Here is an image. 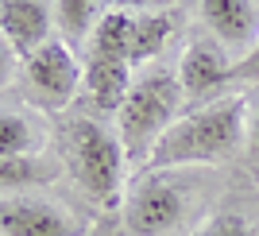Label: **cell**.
<instances>
[{
	"label": "cell",
	"mask_w": 259,
	"mask_h": 236,
	"mask_svg": "<svg viewBox=\"0 0 259 236\" xmlns=\"http://www.w3.org/2000/svg\"><path fill=\"white\" fill-rule=\"evenodd\" d=\"M244 136H248V97H213L166 128V136L155 143L147 159V171H186V167L225 163L240 151Z\"/></svg>",
	"instance_id": "1"
},
{
	"label": "cell",
	"mask_w": 259,
	"mask_h": 236,
	"mask_svg": "<svg viewBox=\"0 0 259 236\" xmlns=\"http://www.w3.org/2000/svg\"><path fill=\"white\" fill-rule=\"evenodd\" d=\"M178 108H182L178 74L151 70V74L132 82L128 97H124V105L116 112V136H120V147H124L128 163H143L147 167L155 143L178 120Z\"/></svg>",
	"instance_id": "2"
},
{
	"label": "cell",
	"mask_w": 259,
	"mask_h": 236,
	"mask_svg": "<svg viewBox=\"0 0 259 236\" xmlns=\"http://www.w3.org/2000/svg\"><path fill=\"white\" fill-rule=\"evenodd\" d=\"M66 163L74 182L81 186L89 202L97 209H116L120 193H124V171H128V155L120 147V136L101 120H74L66 132Z\"/></svg>",
	"instance_id": "3"
},
{
	"label": "cell",
	"mask_w": 259,
	"mask_h": 236,
	"mask_svg": "<svg viewBox=\"0 0 259 236\" xmlns=\"http://www.w3.org/2000/svg\"><path fill=\"white\" fill-rule=\"evenodd\" d=\"M190 213V186L174 171H147L124 198V236H170Z\"/></svg>",
	"instance_id": "4"
},
{
	"label": "cell",
	"mask_w": 259,
	"mask_h": 236,
	"mask_svg": "<svg viewBox=\"0 0 259 236\" xmlns=\"http://www.w3.org/2000/svg\"><path fill=\"white\" fill-rule=\"evenodd\" d=\"M23 77H27V89H31L35 105L58 112V108H66L77 97V89L85 82V70L74 58L70 43L47 39L39 51H31L23 58Z\"/></svg>",
	"instance_id": "5"
},
{
	"label": "cell",
	"mask_w": 259,
	"mask_h": 236,
	"mask_svg": "<svg viewBox=\"0 0 259 236\" xmlns=\"http://www.w3.org/2000/svg\"><path fill=\"white\" fill-rule=\"evenodd\" d=\"M0 236H85V221L39 193H0Z\"/></svg>",
	"instance_id": "6"
},
{
	"label": "cell",
	"mask_w": 259,
	"mask_h": 236,
	"mask_svg": "<svg viewBox=\"0 0 259 236\" xmlns=\"http://www.w3.org/2000/svg\"><path fill=\"white\" fill-rule=\"evenodd\" d=\"M232 54L221 39L213 35H197L190 39L178 58V86H182L186 101H201V97H217L232 82Z\"/></svg>",
	"instance_id": "7"
},
{
	"label": "cell",
	"mask_w": 259,
	"mask_h": 236,
	"mask_svg": "<svg viewBox=\"0 0 259 236\" xmlns=\"http://www.w3.org/2000/svg\"><path fill=\"white\" fill-rule=\"evenodd\" d=\"M0 35L8 39L16 58H27L31 51L51 39V12L43 0H0Z\"/></svg>",
	"instance_id": "8"
},
{
	"label": "cell",
	"mask_w": 259,
	"mask_h": 236,
	"mask_svg": "<svg viewBox=\"0 0 259 236\" xmlns=\"http://www.w3.org/2000/svg\"><path fill=\"white\" fill-rule=\"evenodd\" d=\"M201 20L225 47L259 43V4L255 0H201Z\"/></svg>",
	"instance_id": "9"
},
{
	"label": "cell",
	"mask_w": 259,
	"mask_h": 236,
	"mask_svg": "<svg viewBox=\"0 0 259 236\" xmlns=\"http://www.w3.org/2000/svg\"><path fill=\"white\" fill-rule=\"evenodd\" d=\"M132 66L128 62H116V58H93L89 54L85 62V93H89V105L97 112H120L124 97L132 89Z\"/></svg>",
	"instance_id": "10"
},
{
	"label": "cell",
	"mask_w": 259,
	"mask_h": 236,
	"mask_svg": "<svg viewBox=\"0 0 259 236\" xmlns=\"http://www.w3.org/2000/svg\"><path fill=\"white\" fill-rule=\"evenodd\" d=\"M174 31H178V12H174V8L140 12V16H136V23H132V54H128V62L140 66V62L159 58L162 47L174 39Z\"/></svg>",
	"instance_id": "11"
},
{
	"label": "cell",
	"mask_w": 259,
	"mask_h": 236,
	"mask_svg": "<svg viewBox=\"0 0 259 236\" xmlns=\"http://www.w3.org/2000/svg\"><path fill=\"white\" fill-rule=\"evenodd\" d=\"M47 132L27 112H0V159H31L39 155Z\"/></svg>",
	"instance_id": "12"
},
{
	"label": "cell",
	"mask_w": 259,
	"mask_h": 236,
	"mask_svg": "<svg viewBox=\"0 0 259 236\" xmlns=\"http://www.w3.org/2000/svg\"><path fill=\"white\" fill-rule=\"evenodd\" d=\"M132 23H136L132 12L105 8V16H101L97 27H93V51H89V54H93V58H116V62H128V54H132Z\"/></svg>",
	"instance_id": "13"
},
{
	"label": "cell",
	"mask_w": 259,
	"mask_h": 236,
	"mask_svg": "<svg viewBox=\"0 0 259 236\" xmlns=\"http://www.w3.org/2000/svg\"><path fill=\"white\" fill-rule=\"evenodd\" d=\"M105 0H58V27H62V35L70 39V43H77V39H85V35H93V27H97V20L105 16Z\"/></svg>",
	"instance_id": "14"
},
{
	"label": "cell",
	"mask_w": 259,
	"mask_h": 236,
	"mask_svg": "<svg viewBox=\"0 0 259 236\" xmlns=\"http://www.w3.org/2000/svg\"><path fill=\"white\" fill-rule=\"evenodd\" d=\"M47 178V167L39 155L31 159H0V193H20L23 186H35Z\"/></svg>",
	"instance_id": "15"
},
{
	"label": "cell",
	"mask_w": 259,
	"mask_h": 236,
	"mask_svg": "<svg viewBox=\"0 0 259 236\" xmlns=\"http://www.w3.org/2000/svg\"><path fill=\"white\" fill-rule=\"evenodd\" d=\"M194 236H255V225H251L244 213H217V217H209Z\"/></svg>",
	"instance_id": "16"
},
{
	"label": "cell",
	"mask_w": 259,
	"mask_h": 236,
	"mask_svg": "<svg viewBox=\"0 0 259 236\" xmlns=\"http://www.w3.org/2000/svg\"><path fill=\"white\" fill-rule=\"evenodd\" d=\"M174 0H105V8H116V12H132V16H140V12H162L170 8Z\"/></svg>",
	"instance_id": "17"
},
{
	"label": "cell",
	"mask_w": 259,
	"mask_h": 236,
	"mask_svg": "<svg viewBox=\"0 0 259 236\" xmlns=\"http://www.w3.org/2000/svg\"><path fill=\"white\" fill-rule=\"evenodd\" d=\"M232 82H259V43L232 66Z\"/></svg>",
	"instance_id": "18"
},
{
	"label": "cell",
	"mask_w": 259,
	"mask_h": 236,
	"mask_svg": "<svg viewBox=\"0 0 259 236\" xmlns=\"http://www.w3.org/2000/svg\"><path fill=\"white\" fill-rule=\"evenodd\" d=\"M248 147L251 155H259V101L255 105L248 101Z\"/></svg>",
	"instance_id": "19"
},
{
	"label": "cell",
	"mask_w": 259,
	"mask_h": 236,
	"mask_svg": "<svg viewBox=\"0 0 259 236\" xmlns=\"http://www.w3.org/2000/svg\"><path fill=\"white\" fill-rule=\"evenodd\" d=\"M12 66H16V51H12L8 39L0 35V86H4V82L12 77Z\"/></svg>",
	"instance_id": "20"
},
{
	"label": "cell",
	"mask_w": 259,
	"mask_h": 236,
	"mask_svg": "<svg viewBox=\"0 0 259 236\" xmlns=\"http://www.w3.org/2000/svg\"><path fill=\"white\" fill-rule=\"evenodd\" d=\"M255 4H259V0H255Z\"/></svg>",
	"instance_id": "21"
}]
</instances>
